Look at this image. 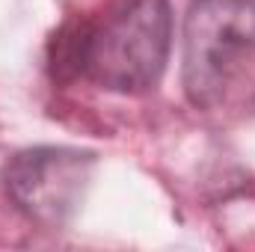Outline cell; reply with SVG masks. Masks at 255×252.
<instances>
[{"instance_id":"cell-1","label":"cell","mask_w":255,"mask_h":252,"mask_svg":"<svg viewBox=\"0 0 255 252\" xmlns=\"http://www.w3.org/2000/svg\"><path fill=\"white\" fill-rule=\"evenodd\" d=\"M172 51L169 0H125L98 24H68L54 39V74H74L101 89L136 95L148 92Z\"/></svg>"},{"instance_id":"cell-2","label":"cell","mask_w":255,"mask_h":252,"mask_svg":"<svg viewBox=\"0 0 255 252\" xmlns=\"http://www.w3.org/2000/svg\"><path fill=\"white\" fill-rule=\"evenodd\" d=\"M181 83L202 110H220L255 89V0H193Z\"/></svg>"},{"instance_id":"cell-3","label":"cell","mask_w":255,"mask_h":252,"mask_svg":"<svg viewBox=\"0 0 255 252\" xmlns=\"http://www.w3.org/2000/svg\"><path fill=\"white\" fill-rule=\"evenodd\" d=\"M95 157L63 145H36L12 154L3 166L9 199L48 229L65 226L83 205L92 181Z\"/></svg>"}]
</instances>
